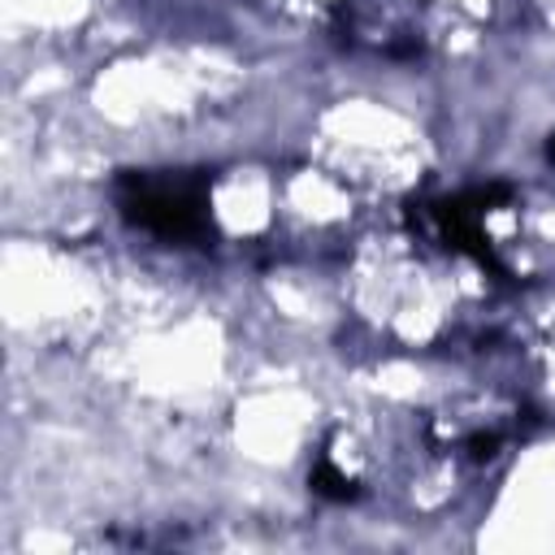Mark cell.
<instances>
[{
	"label": "cell",
	"mask_w": 555,
	"mask_h": 555,
	"mask_svg": "<svg viewBox=\"0 0 555 555\" xmlns=\"http://www.w3.org/2000/svg\"><path fill=\"white\" fill-rule=\"evenodd\" d=\"M121 204L126 217L152 234L165 238H195L208 230V204L204 182H147V178H121Z\"/></svg>",
	"instance_id": "1"
},
{
	"label": "cell",
	"mask_w": 555,
	"mask_h": 555,
	"mask_svg": "<svg viewBox=\"0 0 555 555\" xmlns=\"http://www.w3.org/2000/svg\"><path fill=\"white\" fill-rule=\"evenodd\" d=\"M312 490L317 494H325V499H351L356 490H351V481L330 464V460H321L317 468H312Z\"/></svg>",
	"instance_id": "2"
},
{
	"label": "cell",
	"mask_w": 555,
	"mask_h": 555,
	"mask_svg": "<svg viewBox=\"0 0 555 555\" xmlns=\"http://www.w3.org/2000/svg\"><path fill=\"white\" fill-rule=\"evenodd\" d=\"M546 156H551V160H555V134H551V143H546Z\"/></svg>",
	"instance_id": "3"
}]
</instances>
